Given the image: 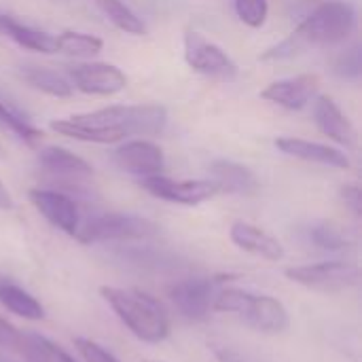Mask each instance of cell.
I'll return each mask as SVG.
<instances>
[{"instance_id":"obj_1","label":"cell","mask_w":362,"mask_h":362,"mask_svg":"<svg viewBox=\"0 0 362 362\" xmlns=\"http://www.w3.org/2000/svg\"><path fill=\"white\" fill-rule=\"evenodd\" d=\"M165 125L168 110L159 104L106 106L49 123V127L59 136L95 144H112L127 136H159Z\"/></svg>"},{"instance_id":"obj_2","label":"cell","mask_w":362,"mask_h":362,"mask_svg":"<svg viewBox=\"0 0 362 362\" xmlns=\"http://www.w3.org/2000/svg\"><path fill=\"white\" fill-rule=\"evenodd\" d=\"M356 28V8L346 0H325L282 42L267 49L261 59H291L310 47L344 42Z\"/></svg>"},{"instance_id":"obj_3","label":"cell","mask_w":362,"mask_h":362,"mask_svg":"<svg viewBox=\"0 0 362 362\" xmlns=\"http://www.w3.org/2000/svg\"><path fill=\"white\" fill-rule=\"evenodd\" d=\"M104 301L112 308L117 318L142 341L159 344L170 335V316L165 308L151 295L138 288L102 286Z\"/></svg>"},{"instance_id":"obj_4","label":"cell","mask_w":362,"mask_h":362,"mask_svg":"<svg viewBox=\"0 0 362 362\" xmlns=\"http://www.w3.org/2000/svg\"><path fill=\"white\" fill-rule=\"evenodd\" d=\"M214 310L233 314L255 331L267 335L284 333L291 325L288 312L282 301L269 295H255L242 288H221L214 301Z\"/></svg>"},{"instance_id":"obj_5","label":"cell","mask_w":362,"mask_h":362,"mask_svg":"<svg viewBox=\"0 0 362 362\" xmlns=\"http://www.w3.org/2000/svg\"><path fill=\"white\" fill-rule=\"evenodd\" d=\"M159 233V227L136 214L108 212L93 216L83 227H78L76 238L83 244H106V242H138L151 240Z\"/></svg>"},{"instance_id":"obj_6","label":"cell","mask_w":362,"mask_h":362,"mask_svg":"<svg viewBox=\"0 0 362 362\" xmlns=\"http://www.w3.org/2000/svg\"><path fill=\"white\" fill-rule=\"evenodd\" d=\"M284 274L291 282L318 291V293H341V291H350L358 286L361 282L358 265L346 263V261L297 265V267H288Z\"/></svg>"},{"instance_id":"obj_7","label":"cell","mask_w":362,"mask_h":362,"mask_svg":"<svg viewBox=\"0 0 362 362\" xmlns=\"http://www.w3.org/2000/svg\"><path fill=\"white\" fill-rule=\"evenodd\" d=\"M185 59L195 72H199L204 76H210L216 81L238 78L235 62L218 45L210 42L199 32L189 30L185 34Z\"/></svg>"},{"instance_id":"obj_8","label":"cell","mask_w":362,"mask_h":362,"mask_svg":"<svg viewBox=\"0 0 362 362\" xmlns=\"http://www.w3.org/2000/svg\"><path fill=\"white\" fill-rule=\"evenodd\" d=\"M223 284L225 278H189L170 288V299L180 316L189 320H204L214 310V301Z\"/></svg>"},{"instance_id":"obj_9","label":"cell","mask_w":362,"mask_h":362,"mask_svg":"<svg viewBox=\"0 0 362 362\" xmlns=\"http://www.w3.org/2000/svg\"><path fill=\"white\" fill-rule=\"evenodd\" d=\"M140 187L157 199L182 204V206L204 204L218 193L212 180H174L163 174L140 178Z\"/></svg>"},{"instance_id":"obj_10","label":"cell","mask_w":362,"mask_h":362,"mask_svg":"<svg viewBox=\"0 0 362 362\" xmlns=\"http://www.w3.org/2000/svg\"><path fill=\"white\" fill-rule=\"evenodd\" d=\"M66 78L70 81L72 89L91 95H115L127 87V76L112 64L91 62V64H76L66 70Z\"/></svg>"},{"instance_id":"obj_11","label":"cell","mask_w":362,"mask_h":362,"mask_svg":"<svg viewBox=\"0 0 362 362\" xmlns=\"http://www.w3.org/2000/svg\"><path fill=\"white\" fill-rule=\"evenodd\" d=\"M32 206L59 231H64L66 235H74L78 233L81 227V218H78V208L74 204L72 197H68L62 191H53V189H32L28 193Z\"/></svg>"},{"instance_id":"obj_12","label":"cell","mask_w":362,"mask_h":362,"mask_svg":"<svg viewBox=\"0 0 362 362\" xmlns=\"http://www.w3.org/2000/svg\"><path fill=\"white\" fill-rule=\"evenodd\" d=\"M38 163L49 176H53L55 180H59L62 185H66L70 189H83V185L87 180H91V176H93V170L85 159H81L74 153L59 148V146L40 148Z\"/></svg>"},{"instance_id":"obj_13","label":"cell","mask_w":362,"mask_h":362,"mask_svg":"<svg viewBox=\"0 0 362 362\" xmlns=\"http://www.w3.org/2000/svg\"><path fill=\"white\" fill-rule=\"evenodd\" d=\"M112 161L127 174L138 178L157 176L165 168L163 151L148 140H129L112 153Z\"/></svg>"},{"instance_id":"obj_14","label":"cell","mask_w":362,"mask_h":362,"mask_svg":"<svg viewBox=\"0 0 362 362\" xmlns=\"http://www.w3.org/2000/svg\"><path fill=\"white\" fill-rule=\"evenodd\" d=\"M318 87H320L318 74H299L267 85L261 91V98L288 110H301L308 102H312Z\"/></svg>"},{"instance_id":"obj_15","label":"cell","mask_w":362,"mask_h":362,"mask_svg":"<svg viewBox=\"0 0 362 362\" xmlns=\"http://www.w3.org/2000/svg\"><path fill=\"white\" fill-rule=\"evenodd\" d=\"M276 148H280L284 155L301 159V161L320 163V165H329V168H337V170L350 168L348 155L339 148L329 146V144L310 142V140H301V138H278Z\"/></svg>"},{"instance_id":"obj_16","label":"cell","mask_w":362,"mask_h":362,"mask_svg":"<svg viewBox=\"0 0 362 362\" xmlns=\"http://www.w3.org/2000/svg\"><path fill=\"white\" fill-rule=\"evenodd\" d=\"M314 121L318 129L329 136L331 140L354 148L356 146V129L350 123V119L341 112V108L329 98V95H318L314 102Z\"/></svg>"},{"instance_id":"obj_17","label":"cell","mask_w":362,"mask_h":362,"mask_svg":"<svg viewBox=\"0 0 362 362\" xmlns=\"http://www.w3.org/2000/svg\"><path fill=\"white\" fill-rule=\"evenodd\" d=\"M212 182L216 185L218 193H231V195H257L261 185L255 172L242 163L216 159L210 165Z\"/></svg>"},{"instance_id":"obj_18","label":"cell","mask_w":362,"mask_h":362,"mask_svg":"<svg viewBox=\"0 0 362 362\" xmlns=\"http://www.w3.org/2000/svg\"><path fill=\"white\" fill-rule=\"evenodd\" d=\"M231 242L250 252V255H257L261 259H267V261H280L284 257V248L282 244L272 235L267 233L265 229L257 227V225H250L246 221H235L231 225Z\"/></svg>"},{"instance_id":"obj_19","label":"cell","mask_w":362,"mask_h":362,"mask_svg":"<svg viewBox=\"0 0 362 362\" xmlns=\"http://www.w3.org/2000/svg\"><path fill=\"white\" fill-rule=\"evenodd\" d=\"M0 34L11 38L15 45L28 49V51H36V53H57V42L55 36H51L49 32L36 30L32 25H25L8 15H0Z\"/></svg>"},{"instance_id":"obj_20","label":"cell","mask_w":362,"mask_h":362,"mask_svg":"<svg viewBox=\"0 0 362 362\" xmlns=\"http://www.w3.org/2000/svg\"><path fill=\"white\" fill-rule=\"evenodd\" d=\"M0 303L23 320L36 322L45 318V308L40 305V301L6 278H0Z\"/></svg>"},{"instance_id":"obj_21","label":"cell","mask_w":362,"mask_h":362,"mask_svg":"<svg viewBox=\"0 0 362 362\" xmlns=\"http://www.w3.org/2000/svg\"><path fill=\"white\" fill-rule=\"evenodd\" d=\"M21 78L36 91H42L51 98H70L72 85L70 81L59 74L57 70L45 68V66H23Z\"/></svg>"},{"instance_id":"obj_22","label":"cell","mask_w":362,"mask_h":362,"mask_svg":"<svg viewBox=\"0 0 362 362\" xmlns=\"http://www.w3.org/2000/svg\"><path fill=\"white\" fill-rule=\"evenodd\" d=\"M308 240L320 248V250H329V252H344L352 246V240L348 238V233L331 223V221H320V223H314L310 229H308Z\"/></svg>"},{"instance_id":"obj_23","label":"cell","mask_w":362,"mask_h":362,"mask_svg":"<svg viewBox=\"0 0 362 362\" xmlns=\"http://www.w3.org/2000/svg\"><path fill=\"white\" fill-rule=\"evenodd\" d=\"M106 17L110 23H115L119 30L127 32V34H144L146 32V25L142 23V19L121 0H91Z\"/></svg>"},{"instance_id":"obj_24","label":"cell","mask_w":362,"mask_h":362,"mask_svg":"<svg viewBox=\"0 0 362 362\" xmlns=\"http://www.w3.org/2000/svg\"><path fill=\"white\" fill-rule=\"evenodd\" d=\"M55 42H57V53H66L72 57H91L98 55L104 47L102 38L83 32H72V30L57 34Z\"/></svg>"},{"instance_id":"obj_25","label":"cell","mask_w":362,"mask_h":362,"mask_svg":"<svg viewBox=\"0 0 362 362\" xmlns=\"http://www.w3.org/2000/svg\"><path fill=\"white\" fill-rule=\"evenodd\" d=\"M0 129L6 132V134H11V136H15V138H19L28 146L38 144L40 138H42V132L40 129H36L34 125H30L21 115H17L2 100H0Z\"/></svg>"},{"instance_id":"obj_26","label":"cell","mask_w":362,"mask_h":362,"mask_svg":"<svg viewBox=\"0 0 362 362\" xmlns=\"http://www.w3.org/2000/svg\"><path fill=\"white\" fill-rule=\"evenodd\" d=\"M235 15L250 28H261L267 21L269 4L267 0H233Z\"/></svg>"},{"instance_id":"obj_27","label":"cell","mask_w":362,"mask_h":362,"mask_svg":"<svg viewBox=\"0 0 362 362\" xmlns=\"http://www.w3.org/2000/svg\"><path fill=\"white\" fill-rule=\"evenodd\" d=\"M333 72L341 78H358L362 72L361 45H354L337 55V59L333 62Z\"/></svg>"},{"instance_id":"obj_28","label":"cell","mask_w":362,"mask_h":362,"mask_svg":"<svg viewBox=\"0 0 362 362\" xmlns=\"http://www.w3.org/2000/svg\"><path fill=\"white\" fill-rule=\"evenodd\" d=\"M74 346L81 352V356L85 358V362H119L106 348H102L100 344H95L91 339L76 337L74 339Z\"/></svg>"},{"instance_id":"obj_29","label":"cell","mask_w":362,"mask_h":362,"mask_svg":"<svg viewBox=\"0 0 362 362\" xmlns=\"http://www.w3.org/2000/svg\"><path fill=\"white\" fill-rule=\"evenodd\" d=\"M34 337H36V344H38V348H40V352L45 356V362H76L66 350H62L59 346L51 344L49 339L38 337V335H34Z\"/></svg>"},{"instance_id":"obj_30","label":"cell","mask_w":362,"mask_h":362,"mask_svg":"<svg viewBox=\"0 0 362 362\" xmlns=\"http://www.w3.org/2000/svg\"><path fill=\"white\" fill-rule=\"evenodd\" d=\"M341 199L346 202V206L354 212V216H361L362 212V193L356 185H346L341 189Z\"/></svg>"},{"instance_id":"obj_31","label":"cell","mask_w":362,"mask_h":362,"mask_svg":"<svg viewBox=\"0 0 362 362\" xmlns=\"http://www.w3.org/2000/svg\"><path fill=\"white\" fill-rule=\"evenodd\" d=\"M216 354H218V358L223 362H252L248 361L246 356H242L240 352H235V350H216Z\"/></svg>"},{"instance_id":"obj_32","label":"cell","mask_w":362,"mask_h":362,"mask_svg":"<svg viewBox=\"0 0 362 362\" xmlns=\"http://www.w3.org/2000/svg\"><path fill=\"white\" fill-rule=\"evenodd\" d=\"M13 208V199L6 191V187L0 182V210H11Z\"/></svg>"},{"instance_id":"obj_33","label":"cell","mask_w":362,"mask_h":362,"mask_svg":"<svg viewBox=\"0 0 362 362\" xmlns=\"http://www.w3.org/2000/svg\"><path fill=\"white\" fill-rule=\"evenodd\" d=\"M0 362H15V361H11V358H6V356H2V354H0Z\"/></svg>"}]
</instances>
